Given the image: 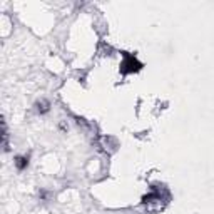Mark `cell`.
Segmentation results:
<instances>
[{
    "mask_svg": "<svg viewBox=\"0 0 214 214\" xmlns=\"http://www.w3.org/2000/svg\"><path fill=\"white\" fill-rule=\"evenodd\" d=\"M27 162H28V160L25 157H17L15 159V166L19 167V169H24V167L27 166Z\"/></svg>",
    "mask_w": 214,
    "mask_h": 214,
    "instance_id": "obj_1",
    "label": "cell"
}]
</instances>
